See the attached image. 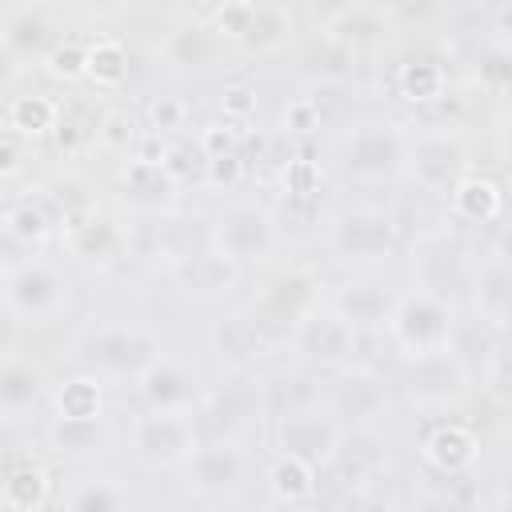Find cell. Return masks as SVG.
Instances as JSON below:
<instances>
[{"label":"cell","instance_id":"cell-1","mask_svg":"<svg viewBox=\"0 0 512 512\" xmlns=\"http://www.w3.org/2000/svg\"><path fill=\"white\" fill-rule=\"evenodd\" d=\"M452 324H456L452 304H448L444 296H436V292H424V288L396 296L392 308H388V320H384L388 336L396 340V348H400L408 360L444 352Z\"/></svg>","mask_w":512,"mask_h":512},{"label":"cell","instance_id":"cell-2","mask_svg":"<svg viewBox=\"0 0 512 512\" xmlns=\"http://www.w3.org/2000/svg\"><path fill=\"white\" fill-rule=\"evenodd\" d=\"M316 300H320V280L304 268H288L260 288L248 320L260 332V340H288L292 328L316 308Z\"/></svg>","mask_w":512,"mask_h":512},{"label":"cell","instance_id":"cell-3","mask_svg":"<svg viewBox=\"0 0 512 512\" xmlns=\"http://www.w3.org/2000/svg\"><path fill=\"white\" fill-rule=\"evenodd\" d=\"M404 152H408V140L400 136V128L368 120L352 128L344 144V168L356 180H384L404 168Z\"/></svg>","mask_w":512,"mask_h":512},{"label":"cell","instance_id":"cell-4","mask_svg":"<svg viewBox=\"0 0 512 512\" xmlns=\"http://www.w3.org/2000/svg\"><path fill=\"white\" fill-rule=\"evenodd\" d=\"M0 288H4V304H8L20 320H48V316H56V312L64 308V300H68L64 276H60L52 264H40V260L12 268V272L0 280Z\"/></svg>","mask_w":512,"mask_h":512},{"label":"cell","instance_id":"cell-5","mask_svg":"<svg viewBox=\"0 0 512 512\" xmlns=\"http://www.w3.org/2000/svg\"><path fill=\"white\" fill-rule=\"evenodd\" d=\"M296 344V352L320 368H352V356H356V344H360V332L340 320L336 312H320L312 308L288 336Z\"/></svg>","mask_w":512,"mask_h":512},{"label":"cell","instance_id":"cell-6","mask_svg":"<svg viewBox=\"0 0 512 512\" xmlns=\"http://www.w3.org/2000/svg\"><path fill=\"white\" fill-rule=\"evenodd\" d=\"M244 472H248V460L244 452L232 444V440H212V444H196L188 456H184V480L196 496H232L240 484H244Z\"/></svg>","mask_w":512,"mask_h":512},{"label":"cell","instance_id":"cell-7","mask_svg":"<svg viewBox=\"0 0 512 512\" xmlns=\"http://www.w3.org/2000/svg\"><path fill=\"white\" fill-rule=\"evenodd\" d=\"M212 248H220L224 256H232L236 264H252V260H264L272 248H276V224L264 208L256 204H240V208H228L216 228H212Z\"/></svg>","mask_w":512,"mask_h":512},{"label":"cell","instance_id":"cell-8","mask_svg":"<svg viewBox=\"0 0 512 512\" xmlns=\"http://www.w3.org/2000/svg\"><path fill=\"white\" fill-rule=\"evenodd\" d=\"M396 220L380 208H352L332 228V248L344 260H388L396 252Z\"/></svg>","mask_w":512,"mask_h":512},{"label":"cell","instance_id":"cell-9","mask_svg":"<svg viewBox=\"0 0 512 512\" xmlns=\"http://www.w3.org/2000/svg\"><path fill=\"white\" fill-rule=\"evenodd\" d=\"M200 444L188 412H144L132 432V448L148 464H184V456Z\"/></svg>","mask_w":512,"mask_h":512},{"label":"cell","instance_id":"cell-10","mask_svg":"<svg viewBox=\"0 0 512 512\" xmlns=\"http://www.w3.org/2000/svg\"><path fill=\"white\" fill-rule=\"evenodd\" d=\"M336 444H340V424L332 416H324L320 408L292 412V416L276 420V448L288 456H300L316 468H328Z\"/></svg>","mask_w":512,"mask_h":512},{"label":"cell","instance_id":"cell-11","mask_svg":"<svg viewBox=\"0 0 512 512\" xmlns=\"http://www.w3.org/2000/svg\"><path fill=\"white\" fill-rule=\"evenodd\" d=\"M204 412L212 420V428L220 436H240L244 428H252L264 416V400H260V380L236 372L228 380H220V388L204 400Z\"/></svg>","mask_w":512,"mask_h":512},{"label":"cell","instance_id":"cell-12","mask_svg":"<svg viewBox=\"0 0 512 512\" xmlns=\"http://www.w3.org/2000/svg\"><path fill=\"white\" fill-rule=\"evenodd\" d=\"M144 352H148V340L120 324H100L80 336V356L96 372H140Z\"/></svg>","mask_w":512,"mask_h":512},{"label":"cell","instance_id":"cell-13","mask_svg":"<svg viewBox=\"0 0 512 512\" xmlns=\"http://www.w3.org/2000/svg\"><path fill=\"white\" fill-rule=\"evenodd\" d=\"M136 392L148 412H188L196 404V376L172 360H148L136 372Z\"/></svg>","mask_w":512,"mask_h":512},{"label":"cell","instance_id":"cell-14","mask_svg":"<svg viewBox=\"0 0 512 512\" xmlns=\"http://www.w3.org/2000/svg\"><path fill=\"white\" fill-rule=\"evenodd\" d=\"M384 384L372 372H356L344 368L340 384L332 388V420L336 424H352V428H372L384 416Z\"/></svg>","mask_w":512,"mask_h":512},{"label":"cell","instance_id":"cell-15","mask_svg":"<svg viewBox=\"0 0 512 512\" xmlns=\"http://www.w3.org/2000/svg\"><path fill=\"white\" fill-rule=\"evenodd\" d=\"M404 164L424 192H448V184L464 172V148L448 136H424L420 144H408Z\"/></svg>","mask_w":512,"mask_h":512},{"label":"cell","instance_id":"cell-16","mask_svg":"<svg viewBox=\"0 0 512 512\" xmlns=\"http://www.w3.org/2000/svg\"><path fill=\"white\" fill-rule=\"evenodd\" d=\"M468 372L448 356V352H432V356H416L408 368V396L420 404H452L468 392Z\"/></svg>","mask_w":512,"mask_h":512},{"label":"cell","instance_id":"cell-17","mask_svg":"<svg viewBox=\"0 0 512 512\" xmlns=\"http://www.w3.org/2000/svg\"><path fill=\"white\" fill-rule=\"evenodd\" d=\"M448 212L452 220L460 224H496L500 212H504V192L492 176H480V172H460L452 184H448Z\"/></svg>","mask_w":512,"mask_h":512},{"label":"cell","instance_id":"cell-18","mask_svg":"<svg viewBox=\"0 0 512 512\" xmlns=\"http://www.w3.org/2000/svg\"><path fill=\"white\" fill-rule=\"evenodd\" d=\"M424 460H428V468H436L440 476H464L472 464H476V456H480V440H476V432L468 428V424H460V420H444V424H436L428 436H424Z\"/></svg>","mask_w":512,"mask_h":512},{"label":"cell","instance_id":"cell-19","mask_svg":"<svg viewBox=\"0 0 512 512\" xmlns=\"http://www.w3.org/2000/svg\"><path fill=\"white\" fill-rule=\"evenodd\" d=\"M0 40L16 52L20 64L24 60H44L48 48L56 44V24L40 4H24V8H12L0 20Z\"/></svg>","mask_w":512,"mask_h":512},{"label":"cell","instance_id":"cell-20","mask_svg":"<svg viewBox=\"0 0 512 512\" xmlns=\"http://www.w3.org/2000/svg\"><path fill=\"white\" fill-rule=\"evenodd\" d=\"M220 44H224V40L208 28V20H180V24L164 36L160 56H164V64H172V68H180V72H200V68H208V64L216 60Z\"/></svg>","mask_w":512,"mask_h":512},{"label":"cell","instance_id":"cell-21","mask_svg":"<svg viewBox=\"0 0 512 512\" xmlns=\"http://www.w3.org/2000/svg\"><path fill=\"white\" fill-rule=\"evenodd\" d=\"M48 384H44V372L20 356L12 360H0V420H20L28 416L32 408H40Z\"/></svg>","mask_w":512,"mask_h":512},{"label":"cell","instance_id":"cell-22","mask_svg":"<svg viewBox=\"0 0 512 512\" xmlns=\"http://www.w3.org/2000/svg\"><path fill=\"white\" fill-rule=\"evenodd\" d=\"M48 444H52V452H60L68 460H88L112 444V432H108L104 416H52Z\"/></svg>","mask_w":512,"mask_h":512},{"label":"cell","instance_id":"cell-23","mask_svg":"<svg viewBox=\"0 0 512 512\" xmlns=\"http://www.w3.org/2000/svg\"><path fill=\"white\" fill-rule=\"evenodd\" d=\"M260 400H264V416L280 420V416L316 408L320 404V384H316L312 372H280V376L260 384Z\"/></svg>","mask_w":512,"mask_h":512},{"label":"cell","instance_id":"cell-24","mask_svg":"<svg viewBox=\"0 0 512 512\" xmlns=\"http://www.w3.org/2000/svg\"><path fill=\"white\" fill-rule=\"evenodd\" d=\"M388 308H392V296H388L380 284H372V280L348 284V288H340V296H336V316L348 320L360 336L384 328Z\"/></svg>","mask_w":512,"mask_h":512},{"label":"cell","instance_id":"cell-25","mask_svg":"<svg viewBox=\"0 0 512 512\" xmlns=\"http://www.w3.org/2000/svg\"><path fill=\"white\" fill-rule=\"evenodd\" d=\"M236 280H240V264H236L232 256H224L220 248H208V252L192 256V264L184 268V284H188V292L200 296V300H220V296H228V292L236 288Z\"/></svg>","mask_w":512,"mask_h":512},{"label":"cell","instance_id":"cell-26","mask_svg":"<svg viewBox=\"0 0 512 512\" xmlns=\"http://www.w3.org/2000/svg\"><path fill=\"white\" fill-rule=\"evenodd\" d=\"M268 492L276 504H304L316 496V484H320V468L300 460V456H288V452H276V460L268 464Z\"/></svg>","mask_w":512,"mask_h":512},{"label":"cell","instance_id":"cell-27","mask_svg":"<svg viewBox=\"0 0 512 512\" xmlns=\"http://www.w3.org/2000/svg\"><path fill=\"white\" fill-rule=\"evenodd\" d=\"M384 32H388L384 12H380V8H368V4H352L344 16H336V20L324 28V36L336 40L340 48H348L352 56L376 48V44L384 40Z\"/></svg>","mask_w":512,"mask_h":512},{"label":"cell","instance_id":"cell-28","mask_svg":"<svg viewBox=\"0 0 512 512\" xmlns=\"http://www.w3.org/2000/svg\"><path fill=\"white\" fill-rule=\"evenodd\" d=\"M132 72V56L116 36H92L84 40V80L96 88H124Z\"/></svg>","mask_w":512,"mask_h":512},{"label":"cell","instance_id":"cell-29","mask_svg":"<svg viewBox=\"0 0 512 512\" xmlns=\"http://www.w3.org/2000/svg\"><path fill=\"white\" fill-rule=\"evenodd\" d=\"M444 352H448L468 376H476V372H484V364L500 352V348H496V328H488L484 320H456L452 332H448Z\"/></svg>","mask_w":512,"mask_h":512},{"label":"cell","instance_id":"cell-30","mask_svg":"<svg viewBox=\"0 0 512 512\" xmlns=\"http://www.w3.org/2000/svg\"><path fill=\"white\" fill-rule=\"evenodd\" d=\"M52 492V480L40 464L20 460V464H0V500L8 508H44Z\"/></svg>","mask_w":512,"mask_h":512},{"label":"cell","instance_id":"cell-31","mask_svg":"<svg viewBox=\"0 0 512 512\" xmlns=\"http://www.w3.org/2000/svg\"><path fill=\"white\" fill-rule=\"evenodd\" d=\"M64 232H68L72 256H80V260H88V264H108V260L116 256V248H120L116 224H112L108 216H100L96 208H92L84 220H76L72 228H64Z\"/></svg>","mask_w":512,"mask_h":512},{"label":"cell","instance_id":"cell-32","mask_svg":"<svg viewBox=\"0 0 512 512\" xmlns=\"http://www.w3.org/2000/svg\"><path fill=\"white\" fill-rule=\"evenodd\" d=\"M472 284H476V312H480V320L500 332L508 324V296H512V288H508L512 280H508L504 256H492Z\"/></svg>","mask_w":512,"mask_h":512},{"label":"cell","instance_id":"cell-33","mask_svg":"<svg viewBox=\"0 0 512 512\" xmlns=\"http://www.w3.org/2000/svg\"><path fill=\"white\" fill-rule=\"evenodd\" d=\"M56 116H60V100H52L44 92H28V96H12L4 120L20 140H44V136H52Z\"/></svg>","mask_w":512,"mask_h":512},{"label":"cell","instance_id":"cell-34","mask_svg":"<svg viewBox=\"0 0 512 512\" xmlns=\"http://www.w3.org/2000/svg\"><path fill=\"white\" fill-rule=\"evenodd\" d=\"M288 40H292V12L280 8V4H256L240 44L260 52V56H268V52H280Z\"/></svg>","mask_w":512,"mask_h":512},{"label":"cell","instance_id":"cell-35","mask_svg":"<svg viewBox=\"0 0 512 512\" xmlns=\"http://www.w3.org/2000/svg\"><path fill=\"white\" fill-rule=\"evenodd\" d=\"M96 128H100V116L88 108V104H60V116H56V128H52V140L64 156H80L96 144Z\"/></svg>","mask_w":512,"mask_h":512},{"label":"cell","instance_id":"cell-36","mask_svg":"<svg viewBox=\"0 0 512 512\" xmlns=\"http://www.w3.org/2000/svg\"><path fill=\"white\" fill-rule=\"evenodd\" d=\"M396 88L408 104H436L448 88V72L436 60H408L396 72Z\"/></svg>","mask_w":512,"mask_h":512},{"label":"cell","instance_id":"cell-37","mask_svg":"<svg viewBox=\"0 0 512 512\" xmlns=\"http://www.w3.org/2000/svg\"><path fill=\"white\" fill-rule=\"evenodd\" d=\"M468 284V272H464V260H460V252H452V248H432V252H424L420 256V288L424 292H436V296H452L456 288H464Z\"/></svg>","mask_w":512,"mask_h":512},{"label":"cell","instance_id":"cell-38","mask_svg":"<svg viewBox=\"0 0 512 512\" xmlns=\"http://www.w3.org/2000/svg\"><path fill=\"white\" fill-rule=\"evenodd\" d=\"M128 504H132V492L116 476H88L68 492L72 512H116V508H128Z\"/></svg>","mask_w":512,"mask_h":512},{"label":"cell","instance_id":"cell-39","mask_svg":"<svg viewBox=\"0 0 512 512\" xmlns=\"http://www.w3.org/2000/svg\"><path fill=\"white\" fill-rule=\"evenodd\" d=\"M120 184H124V192H128L136 204H160V200L176 188V184H172V176H168L160 164L140 160V156H132V160L124 164Z\"/></svg>","mask_w":512,"mask_h":512},{"label":"cell","instance_id":"cell-40","mask_svg":"<svg viewBox=\"0 0 512 512\" xmlns=\"http://www.w3.org/2000/svg\"><path fill=\"white\" fill-rule=\"evenodd\" d=\"M56 416H104V384L96 376H72L52 392Z\"/></svg>","mask_w":512,"mask_h":512},{"label":"cell","instance_id":"cell-41","mask_svg":"<svg viewBox=\"0 0 512 512\" xmlns=\"http://www.w3.org/2000/svg\"><path fill=\"white\" fill-rule=\"evenodd\" d=\"M0 228L20 244H40L52 232V212L44 204H36V200H16L12 208H4Z\"/></svg>","mask_w":512,"mask_h":512},{"label":"cell","instance_id":"cell-42","mask_svg":"<svg viewBox=\"0 0 512 512\" xmlns=\"http://www.w3.org/2000/svg\"><path fill=\"white\" fill-rule=\"evenodd\" d=\"M252 8H256V0H220V4H216V12L208 16V28H212L220 40L240 44V40H244V32H248Z\"/></svg>","mask_w":512,"mask_h":512},{"label":"cell","instance_id":"cell-43","mask_svg":"<svg viewBox=\"0 0 512 512\" xmlns=\"http://www.w3.org/2000/svg\"><path fill=\"white\" fill-rule=\"evenodd\" d=\"M144 120H148V132H156V136L184 132L188 128V104L180 96H152L144 108Z\"/></svg>","mask_w":512,"mask_h":512},{"label":"cell","instance_id":"cell-44","mask_svg":"<svg viewBox=\"0 0 512 512\" xmlns=\"http://www.w3.org/2000/svg\"><path fill=\"white\" fill-rule=\"evenodd\" d=\"M44 64H48V72H52L56 80H84V40H76V36L56 40V44L48 48Z\"/></svg>","mask_w":512,"mask_h":512},{"label":"cell","instance_id":"cell-45","mask_svg":"<svg viewBox=\"0 0 512 512\" xmlns=\"http://www.w3.org/2000/svg\"><path fill=\"white\" fill-rule=\"evenodd\" d=\"M216 340H220V356H224V352H228V356H248V352H256V348L264 344L248 316H228V320L220 324Z\"/></svg>","mask_w":512,"mask_h":512},{"label":"cell","instance_id":"cell-46","mask_svg":"<svg viewBox=\"0 0 512 512\" xmlns=\"http://www.w3.org/2000/svg\"><path fill=\"white\" fill-rule=\"evenodd\" d=\"M136 124H132V116L128 112H104L100 116V128H96V144L100 148H108V152H128V148H136Z\"/></svg>","mask_w":512,"mask_h":512},{"label":"cell","instance_id":"cell-47","mask_svg":"<svg viewBox=\"0 0 512 512\" xmlns=\"http://www.w3.org/2000/svg\"><path fill=\"white\" fill-rule=\"evenodd\" d=\"M284 192L288 200H312L320 192V164L308 156H292L284 168Z\"/></svg>","mask_w":512,"mask_h":512},{"label":"cell","instance_id":"cell-48","mask_svg":"<svg viewBox=\"0 0 512 512\" xmlns=\"http://www.w3.org/2000/svg\"><path fill=\"white\" fill-rule=\"evenodd\" d=\"M216 104H220V116L228 124H248L256 116V88L252 84H224Z\"/></svg>","mask_w":512,"mask_h":512},{"label":"cell","instance_id":"cell-49","mask_svg":"<svg viewBox=\"0 0 512 512\" xmlns=\"http://www.w3.org/2000/svg\"><path fill=\"white\" fill-rule=\"evenodd\" d=\"M196 148H200L204 160L224 156V152H240V132H236V124H228V120H212V124L200 128Z\"/></svg>","mask_w":512,"mask_h":512},{"label":"cell","instance_id":"cell-50","mask_svg":"<svg viewBox=\"0 0 512 512\" xmlns=\"http://www.w3.org/2000/svg\"><path fill=\"white\" fill-rule=\"evenodd\" d=\"M160 168L172 176V184H184V180H192V176H204V156H200V148H192V144H172V148H164Z\"/></svg>","mask_w":512,"mask_h":512},{"label":"cell","instance_id":"cell-51","mask_svg":"<svg viewBox=\"0 0 512 512\" xmlns=\"http://www.w3.org/2000/svg\"><path fill=\"white\" fill-rule=\"evenodd\" d=\"M204 180H208L212 188L232 192V188L244 180V156H240V152H224V156L204 160Z\"/></svg>","mask_w":512,"mask_h":512},{"label":"cell","instance_id":"cell-52","mask_svg":"<svg viewBox=\"0 0 512 512\" xmlns=\"http://www.w3.org/2000/svg\"><path fill=\"white\" fill-rule=\"evenodd\" d=\"M508 76H512V68H508V48H504V44L484 48V52H480V84H484L488 92H504V88H508Z\"/></svg>","mask_w":512,"mask_h":512},{"label":"cell","instance_id":"cell-53","mask_svg":"<svg viewBox=\"0 0 512 512\" xmlns=\"http://www.w3.org/2000/svg\"><path fill=\"white\" fill-rule=\"evenodd\" d=\"M284 128H288V132H316V128H320V100L296 96V100L284 108Z\"/></svg>","mask_w":512,"mask_h":512},{"label":"cell","instance_id":"cell-54","mask_svg":"<svg viewBox=\"0 0 512 512\" xmlns=\"http://www.w3.org/2000/svg\"><path fill=\"white\" fill-rule=\"evenodd\" d=\"M20 168H24V144L12 136H0V184L20 176Z\"/></svg>","mask_w":512,"mask_h":512},{"label":"cell","instance_id":"cell-55","mask_svg":"<svg viewBox=\"0 0 512 512\" xmlns=\"http://www.w3.org/2000/svg\"><path fill=\"white\" fill-rule=\"evenodd\" d=\"M304 4H308V16H312L320 28H328V24H332L336 16H344L356 0H304Z\"/></svg>","mask_w":512,"mask_h":512},{"label":"cell","instance_id":"cell-56","mask_svg":"<svg viewBox=\"0 0 512 512\" xmlns=\"http://www.w3.org/2000/svg\"><path fill=\"white\" fill-rule=\"evenodd\" d=\"M20 60H16V52L0 40V88H8V84H16V76H20Z\"/></svg>","mask_w":512,"mask_h":512},{"label":"cell","instance_id":"cell-57","mask_svg":"<svg viewBox=\"0 0 512 512\" xmlns=\"http://www.w3.org/2000/svg\"><path fill=\"white\" fill-rule=\"evenodd\" d=\"M0 280H4V268H0Z\"/></svg>","mask_w":512,"mask_h":512}]
</instances>
